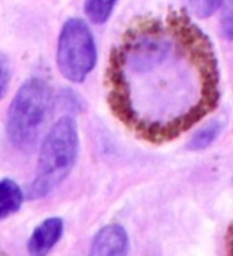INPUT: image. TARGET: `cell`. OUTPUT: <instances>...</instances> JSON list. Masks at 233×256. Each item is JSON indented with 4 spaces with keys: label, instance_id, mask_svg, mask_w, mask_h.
<instances>
[{
    "label": "cell",
    "instance_id": "52a82bcc",
    "mask_svg": "<svg viewBox=\"0 0 233 256\" xmlns=\"http://www.w3.org/2000/svg\"><path fill=\"white\" fill-rule=\"evenodd\" d=\"M24 202L21 188L9 178L0 180V219H6L19 212Z\"/></svg>",
    "mask_w": 233,
    "mask_h": 256
},
{
    "label": "cell",
    "instance_id": "8fae6325",
    "mask_svg": "<svg viewBox=\"0 0 233 256\" xmlns=\"http://www.w3.org/2000/svg\"><path fill=\"white\" fill-rule=\"evenodd\" d=\"M222 10H223L222 12V20H220L222 34L228 40H233V0L225 2Z\"/></svg>",
    "mask_w": 233,
    "mask_h": 256
},
{
    "label": "cell",
    "instance_id": "5b68a950",
    "mask_svg": "<svg viewBox=\"0 0 233 256\" xmlns=\"http://www.w3.org/2000/svg\"><path fill=\"white\" fill-rule=\"evenodd\" d=\"M129 236L121 225L103 226L93 238L90 256H127Z\"/></svg>",
    "mask_w": 233,
    "mask_h": 256
},
{
    "label": "cell",
    "instance_id": "30bf717a",
    "mask_svg": "<svg viewBox=\"0 0 233 256\" xmlns=\"http://www.w3.org/2000/svg\"><path fill=\"white\" fill-rule=\"evenodd\" d=\"M186 2L192 15L201 20H207L213 16L225 4V0H186Z\"/></svg>",
    "mask_w": 233,
    "mask_h": 256
},
{
    "label": "cell",
    "instance_id": "7c38bea8",
    "mask_svg": "<svg viewBox=\"0 0 233 256\" xmlns=\"http://www.w3.org/2000/svg\"><path fill=\"white\" fill-rule=\"evenodd\" d=\"M10 66H9V62L3 57H0V100L1 98L6 94L7 88H9V84H10Z\"/></svg>",
    "mask_w": 233,
    "mask_h": 256
},
{
    "label": "cell",
    "instance_id": "277c9868",
    "mask_svg": "<svg viewBox=\"0 0 233 256\" xmlns=\"http://www.w3.org/2000/svg\"><path fill=\"white\" fill-rule=\"evenodd\" d=\"M97 63V46L88 24L81 18L67 20L57 40V68L64 80L84 82Z\"/></svg>",
    "mask_w": 233,
    "mask_h": 256
},
{
    "label": "cell",
    "instance_id": "4fadbf2b",
    "mask_svg": "<svg viewBox=\"0 0 233 256\" xmlns=\"http://www.w3.org/2000/svg\"><path fill=\"white\" fill-rule=\"evenodd\" d=\"M226 249H228V256H233V224L231 225L228 231V238H226Z\"/></svg>",
    "mask_w": 233,
    "mask_h": 256
},
{
    "label": "cell",
    "instance_id": "ba28073f",
    "mask_svg": "<svg viewBox=\"0 0 233 256\" xmlns=\"http://www.w3.org/2000/svg\"><path fill=\"white\" fill-rule=\"evenodd\" d=\"M222 130H223V124L220 122H211L205 124L192 136V140L189 141V148L192 152H202L211 147L220 136Z\"/></svg>",
    "mask_w": 233,
    "mask_h": 256
},
{
    "label": "cell",
    "instance_id": "6da1fadb",
    "mask_svg": "<svg viewBox=\"0 0 233 256\" xmlns=\"http://www.w3.org/2000/svg\"><path fill=\"white\" fill-rule=\"evenodd\" d=\"M105 84L115 118L151 144L177 140L220 100L214 45L181 12L135 21L111 51Z\"/></svg>",
    "mask_w": 233,
    "mask_h": 256
},
{
    "label": "cell",
    "instance_id": "8992f818",
    "mask_svg": "<svg viewBox=\"0 0 233 256\" xmlns=\"http://www.w3.org/2000/svg\"><path fill=\"white\" fill-rule=\"evenodd\" d=\"M64 231V224L60 218H49L43 220L33 231L27 250L30 256H48V254L55 248V244L61 240Z\"/></svg>",
    "mask_w": 233,
    "mask_h": 256
},
{
    "label": "cell",
    "instance_id": "9c48e42d",
    "mask_svg": "<svg viewBox=\"0 0 233 256\" xmlns=\"http://www.w3.org/2000/svg\"><path fill=\"white\" fill-rule=\"evenodd\" d=\"M117 3L118 0H85L84 12L93 24L102 26L111 18Z\"/></svg>",
    "mask_w": 233,
    "mask_h": 256
},
{
    "label": "cell",
    "instance_id": "7a4b0ae2",
    "mask_svg": "<svg viewBox=\"0 0 233 256\" xmlns=\"http://www.w3.org/2000/svg\"><path fill=\"white\" fill-rule=\"evenodd\" d=\"M79 152L76 122L64 116L46 134L39 153L36 177L30 188V198L40 200L57 189L73 170Z\"/></svg>",
    "mask_w": 233,
    "mask_h": 256
},
{
    "label": "cell",
    "instance_id": "3957f363",
    "mask_svg": "<svg viewBox=\"0 0 233 256\" xmlns=\"http://www.w3.org/2000/svg\"><path fill=\"white\" fill-rule=\"evenodd\" d=\"M52 105V90L42 78L27 80L10 102L6 117V135L12 147L31 152L40 136Z\"/></svg>",
    "mask_w": 233,
    "mask_h": 256
}]
</instances>
